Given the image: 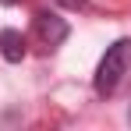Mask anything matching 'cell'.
Returning <instances> with one entry per match:
<instances>
[{
    "instance_id": "3957f363",
    "label": "cell",
    "mask_w": 131,
    "mask_h": 131,
    "mask_svg": "<svg viewBox=\"0 0 131 131\" xmlns=\"http://www.w3.org/2000/svg\"><path fill=\"white\" fill-rule=\"evenodd\" d=\"M25 53H28V46H25V36L18 28H0V57L7 60V64H21Z\"/></svg>"
},
{
    "instance_id": "5b68a950",
    "label": "cell",
    "mask_w": 131,
    "mask_h": 131,
    "mask_svg": "<svg viewBox=\"0 0 131 131\" xmlns=\"http://www.w3.org/2000/svg\"><path fill=\"white\" fill-rule=\"evenodd\" d=\"M4 4H7V7H11V4H18V0H4Z\"/></svg>"
},
{
    "instance_id": "277c9868",
    "label": "cell",
    "mask_w": 131,
    "mask_h": 131,
    "mask_svg": "<svg viewBox=\"0 0 131 131\" xmlns=\"http://www.w3.org/2000/svg\"><path fill=\"white\" fill-rule=\"evenodd\" d=\"M57 4H60L64 11H82V7H85L89 0H57Z\"/></svg>"
},
{
    "instance_id": "6da1fadb",
    "label": "cell",
    "mask_w": 131,
    "mask_h": 131,
    "mask_svg": "<svg viewBox=\"0 0 131 131\" xmlns=\"http://www.w3.org/2000/svg\"><path fill=\"white\" fill-rule=\"evenodd\" d=\"M128 67H131V39H117L113 46H106L103 60H99V67H96V78H92L96 92H99V96L117 92L121 78L128 74Z\"/></svg>"
},
{
    "instance_id": "7a4b0ae2",
    "label": "cell",
    "mask_w": 131,
    "mask_h": 131,
    "mask_svg": "<svg viewBox=\"0 0 131 131\" xmlns=\"http://www.w3.org/2000/svg\"><path fill=\"white\" fill-rule=\"evenodd\" d=\"M36 36H39V43H43L46 50H57V46L71 36V28H67V21L57 18L53 11H39V14H36Z\"/></svg>"
}]
</instances>
